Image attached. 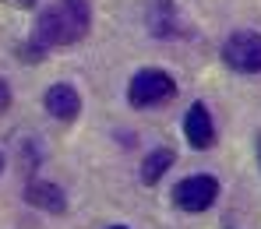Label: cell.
<instances>
[{
	"mask_svg": "<svg viewBox=\"0 0 261 229\" xmlns=\"http://www.w3.org/2000/svg\"><path fill=\"white\" fill-rule=\"evenodd\" d=\"M88 25H92V11H88L85 0H57L32 32V49H49V46H71L78 39L88 36Z\"/></svg>",
	"mask_w": 261,
	"mask_h": 229,
	"instance_id": "obj_1",
	"label": "cell"
},
{
	"mask_svg": "<svg viewBox=\"0 0 261 229\" xmlns=\"http://www.w3.org/2000/svg\"><path fill=\"white\" fill-rule=\"evenodd\" d=\"M176 95V81L159 71V67H145L130 78L127 85V102L134 109H148V106H159V102H170Z\"/></svg>",
	"mask_w": 261,
	"mask_h": 229,
	"instance_id": "obj_2",
	"label": "cell"
},
{
	"mask_svg": "<svg viewBox=\"0 0 261 229\" xmlns=\"http://www.w3.org/2000/svg\"><path fill=\"white\" fill-rule=\"evenodd\" d=\"M222 60L240 71V74H258L261 71V32H251V28H240L233 32L226 46H222Z\"/></svg>",
	"mask_w": 261,
	"mask_h": 229,
	"instance_id": "obj_3",
	"label": "cell"
},
{
	"mask_svg": "<svg viewBox=\"0 0 261 229\" xmlns=\"http://www.w3.org/2000/svg\"><path fill=\"white\" fill-rule=\"evenodd\" d=\"M216 197H219V183L208 173H194V177L180 180L173 190V201L180 212H205V208L216 205Z\"/></svg>",
	"mask_w": 261,
	"mask_h": 229,
	"instance_id": "obj_4",
	"label": "cell"
},
{
	"mask_svg": "<svg viewBox=\"0 0 261 229\" xmlns=\"http://www.w3.org/2000/svg\"><path fill=\"white\" fill-rule=\"evenodd\" d=\"M184 137H187V145L198 148V152H205V148L216 145V124H212V113H208L205 102H194V106L184 113Z\"/></svg>",
	"mask_w": 261,
	"mask_h": 229,
	"instance_id": "obj_5",
	"label": "cell"
},
{
	"mask_svg": "<svg viewBox=\"0 0 261 229\" xmlns=\"http://www.w3.org/2000/svg\"><path fill=\"white\" fill-rule=\"evenodd\" d=\"M43 106L49 109V117H57V120H74L82 113V95L71 85H53L43 95Z\"/></svg>",
	"mask_w": 261,
	"mask_h": 229,
	"instance_id": "obj_6",
	"label": "cell"
},
{
	"mask_svg": "<svg viewBox=\"0 0 261 229\" xmlns=\"http://www.w3.org/2000/svg\"><path fill=\"white\" fill-rule=\"evenodd\" d=\"M25 197H29V205H36V208H43V212H64V208H67L64 190H60L57 183H46V180L29 183Z\"/></svg>",
	"mask_w": 261,
	"mask_h": 229,
	"instance_id": "obj_7",
	"label": "cell"
},
{
	"mask_svg": "<svg viewBox=\"0 0 261 229\" xmlns=\"http://www.w3.org/2000/svg\"><path fill=\"white\" fill-rule=\"evenodd\" d=\"M173 159H176L173 148H155V152H148L145 162H141V180H145V183H159L166 173H170Z\"/></svg>",
	"mask_w": 261,
	"mask_h": 229,
	"instance_id": "obj_8",
	"label": "cell"
},
{
	"mask_svg": "<svg viewBox=\"0 0 261 229\" xmlns=\"http://www.w3.org/2000/svg\"><path fill=\"white\" fill-rule=\"evenodd\" d=\"M148 25L155 36H173L176 18H173V0H152V14H148Z\"/></svg>",
	"mask_w": 261,
	"mask_h": 229,
	"instance_id": "obj_9",
	"label": "cell"
},
{
	"mask_svg": "<svg viewBox=\"0 0 261 229\" xmlns=\"http://www.w3.org/2000/svg\"><path fill=\"white\" fill-rule=\"evenodd\" d=\"M7 106H11V92H7V85H4V81H0V113H4Z\"/></svg>",
	"mask_w": 261,
	"mask_h": 229,
	"instance_id": "obj_10",
	"label": "cell"
},
{
	"mask_svg": "<svg viewBox=\"0 0 261 229\" xmlns=\"http://www.w3.org/2000/svg\"><path fill=\"white\" fill-rule=\"evenodd\" d=\"M18 7H36V0H14Z\"/></svg>",
	"mask_w": 261,
	"mask_h": 229,
	"instance_id": "obj_11",
	"label": "cell"
},
{
	"mask_svg": "<svg viewBox=\"0 0 261 229\" xmlns=\"http://www.w3.org/2000/svg\"><path fill=\"white\" fill-rule=\"evenodd\" d=\"M258 166H261V134H258Z\"/></svg>",
	"mask_w": 261,
	"mask_h": 229,
	"instance_id": "obj_12",
	"label": "cell"
},
{
	"mask_svg": "<svg viewBox=\"0 0 261 229\" xmlns=\"http://www.w3.org/2000/svg\"><path fill=\"white\" fill-rule=\"evenodd\" d=\"M0 173H4V155H0Z\"/></svg>",
	"mask_w": 261,
	"mask_h": 229,
	"instance_id": "obj_13",
	"label": "cell"
},
{
	"mask_svg": "<svg viewBox=\"0 0 261 229\" xmlns=\"http://www.w3.org/2000/svg\"><path fill=\"white\" fill-rule=\"evenodd\" d=\"M110 229H124V226H110Z\"/></svg>",
	"mask_w": 261,
	"mask_h": 229,
	"instance_id": "obj_14",
	"label": "cell"
}]
</instances>
